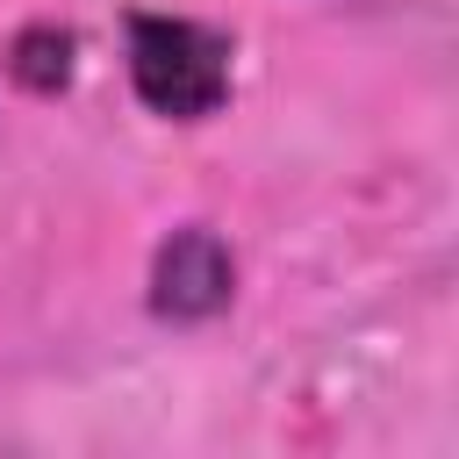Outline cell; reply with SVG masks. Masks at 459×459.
Listing matches in <instances>:
<instances>
[{
  "mask_svg": "<svg viewBox=\"0 0 459 459\" xmlns=\"http://www.w3.org/2000/svg\"><path fill=\"white\" fill-rule=\"evenodd\" d=\"M129 86L165 122H208L230 100V36L186 14L129 22Z\"/></svg>",
  "mask_w": 459,
  "mask_h": 459,
  "instance_id": "obj_1",
  "label": "cell"
},
{
  "mask_svg": "<svg viewBox=\"0 0 459 459\" xmlns=\"http://www.w3.org/2000/svg\"><path fill=\"white\" fill-rule=\"evenodd\" d=\"M230 294H237V258H230V244L208 222H186V230H172L158 244V258H151V308L165 323H208V316L230 308Z\"/></svg>",
  "mask_w": 459,
  "mask_h": 459,
  "instance_id": "obj_2",
  "label": "cell"
},
{
  "mask_svg": "<svg viewBox=\"0 0 459 459\" xmlns=\"http://www.w3.org/2000/svg\"><path fill=\"white\" fill-rule=\"evenodd\" d=\"M72 57H79V36L57 29V22H29L7 43V72H14L22 93H65L72 86Z\"/></svg>",
  "mask_w": 459,
  "mask_h": 459,
  "instance_id": "obj_3",
  "label": "cell"
}]
</instances>
